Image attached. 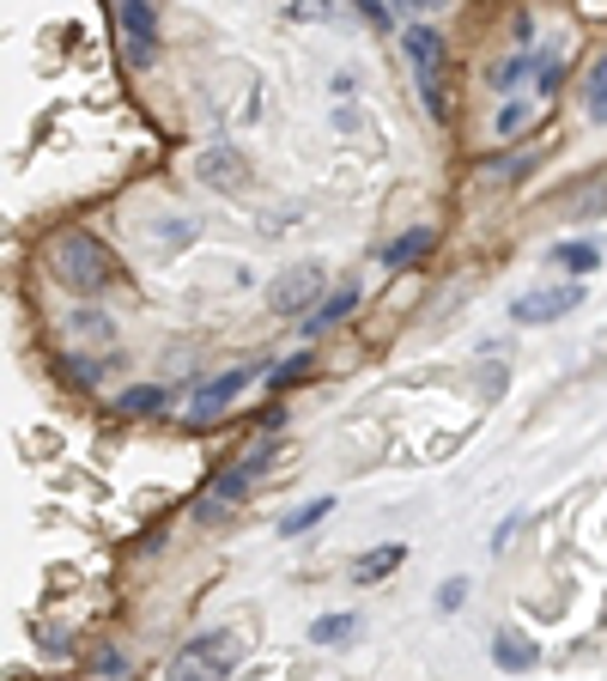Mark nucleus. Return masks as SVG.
Segmentation results:
<instances>
[{
	"instance_id": "nucleus-13",
	"label": "nucleus",
	"mask_w": 607,
	"mask_h": 681,
	"mask_svg": "<svg viewBox=\"0 0 607 681\" xmlns=\"http://www.w3.org/2000/svg\"><path fill=\"white\" fill-rule=\"evenodd\" d=\"M352 305H359V286H340V293H328V305H322L317 317H304V335H322V329H334L340 317H352Z\"/></svg>"
},
{
	"instance_id": "nucleus-20",
	"label": "nucleus",
	"mask_w": 607,
	"mask_h": 681,
	"mask_svg": "<svg viewBox=\"0 0 607 681\" xmlns=\"http://www.w3.org/2000/svg\"><path fill=\"white\" fill-rule=\"evenodd\" d=\"M546 55H511V62H499L492 67V86H516V79L529 74V67H541Z\"/></svg>"
},
{
	"instance_id": "nucleus-1",
	"label": "nucleus",
	"mask_w": 607,
	"mask_h": 681,
	"mask_svg": "<svg viewBox=\"0 0 607 681\" xmlns=\"http://www.w3.org/2000/svg\"><path fill=\"white\" fill-rule=\"evenodd\" d=\"M49 268H55V274L74 286V293H86V298H91V293H109V286L121 280L116 256H109V249L98 244L91 232H61L55 249H49Z\"/></svg>"
},
{
	"instance_id": "nucleus-3",
	"label": "nucleus",
	"mask_w": 607,
	"mask_h": 681,
	"mask_svg": "<svg viewBox=\"0 0 607 681\" xmlns=\"http://www.w3.org/2000/svg\"><path fill=\"white\" fill-rule=\"evenodd\" d=\"M401 49H408V62H413L425 110H431V116H450V92H443V31L438 25H408V31H401Z\"/></svg>"
},
{
	"instance_id": "nucleus-5",
	"label": "nucleus",
	"mask_w": 607,
	"mask_h": 681,
	"mask_svg": "<svg viewBox=\"0 0 607 681\" xmlns=\"http://www.w3.org/2000/svg\"><path fill=\"white\" fill-rule=\"evenodd\" d=\"M116 37L128 67H152L158 62V7L152 0H116Z\"/></svg>"
},
{
	"instance_id": "nucleus-8",
	"label": "nucleus",
	"mask_w": 607,
	"mask_h": 681,
	"mask_svg": "<svg viewBox=\"0 0 607 681\" xmlns=\"http://www.w3.org/2000/svg\"><path fill=\"white\" fill-rule=\"evenodd\" d=\"M249 377H256V365H231V372L207 377V384L195 389V402L182 408V414H189V426H207V420H219V414L231 408V396H237V389L249 384Z\"/></svg>"
},
{
	"instance_id": "nucleus-4",
	"label": "nucleus",
	"mask_w": 607,
	"mask_h": 681,
	"mask_svg": "<svg viewBox=\"0 0 607 681\" xmlns=\"http://www.w3.org/2000/svg\"><path fill=\"white\" fill-rule=\"evenodd\" d=\"M322 286H328V274H322V262H298V268H286V274L268 286V310L273 317H317V298H322Z\"/></svg>"
},
{
	"instance_id": "nucleus-2",
	"label": "nucleus",
	"mask_w": 607,
	"mask_h": 681,
	"mask_svg": "<svg viewBox=\"0 0 607 681\" xmlns=\"http://www.w3.org/2000/svg\"><path fill=\"white\" fill-rule=\"evenodd\" d=\"M243 657V639L231 627H212V633H195L189 645L170 657L165 681H225Z\"/></svg>"
},
{
	"instance_id": "nucleus-16",
	"label": "nucleus",
	"mask_w": 607,
	"mask_h": 681,
	"mask_svg": "<svg viewBox=\"0 0 607 681\" xmlns=\"http://www.w3.org/2000/svg\"><path fill=\"white\" fill-rule=\"evenodd\" d=\"M583 110H590V123H607V55L590 67V86H583Z\"/></svg>"
},
{
	"instance_id": "nucleus-22",
	"label": "nucleus",
	"mask_w": 607,
	"mask_h": 681,
	"mask_svg": "<svg viewBox=\"0 0 607 681\" xmlns=\"http://www.w3.org/2000/svg\"><path fill=\"white\" fill-rule=\"evenodd\" d=\"M522 123H529V104H522V98H511V104L499 110V134H516Z\"/></svg>"
},
{
	"instance_id": "nucleus-7",
	"label": "nucleus",
	"mask_w": 607,
	"mask_h": 681,
	"mask_svg": "<svg viewBox=\"0 0 607 681\" xmlns=\"http://www.w3.org/2000/svg\"><path fill=\"white\" fill-rule=\"evenodd\" d=\"M583 305V286H546V293H522V298H511V323H522V329H541V323H559V317H571V310Z\"/></svg>"
},
{
	"instance_id": "nucleus-11",
	"label": "nucleus",
	"mask_w": 607,
	"mask_h": 681,
	"mask_svg": "<svg viewBox=\"0 0 607 681\" xmlns=\"http://www.w3.org/2000/svg\"><path fill=\"white\" fill-rule=\"evenodd\" d=\"M438 244V232L431 226H413V232H401L395 244H383V268H408V262H419L425 249Z\"/></svg>"
},
{
	"instance_id": "nucleus-6",
	"label": "nucleus",
	"mask_w": 607,
	"mask_h": 681,
	"mask_svg": "<svg viewBox=\"0 0 607 681\" xmlns=\"http://www.w3.org/2000/svg\"><path fill=\"white\" fill-rule=\"evenodd\" d=\"M268 457H273V445H256L249 457H243V463H231L225 475L212 480V487H207V499H195V517H201V524H212V517H225V511L243 499V487H249V480H256L261 468H268Z\"/></svg>"
},
{
	"instance_id": "nucleus-17",
	"label": "nucleus",
	"mask_w": 607,
	"mask_h": 681,
	"mask_svg": "<svg viewBox=\"0 0 607 681\" xmlns=\"http://www.w3.org/2000/svg\"><path fill=\"white\" fill-rule=\"evenodd\" d=\"M328 511H334V499H328V493L310 499V505H298V511L286 517V524H280V536H304V529H317L322 517H328Z\"/></svg>"
},
{
	"instance_id": "nucleus-19",
	"label": "nucleus",
	"mask_w": 607,
	"mask_h": 681,
	"mask_svg": "<svg viewBox=\"0 0 607 681\" xmlns=\"http://www.w3.org/2000/svg\"><path fill=\"white\" fill-rule=\"evenodd\" d=\"M553 262L571 268V274H590V268H602V249H595V244H559V249H553Z\"/></svg>"
},
{
	"instance_id": "nucleus-9",
	"label": "nucleus",
	"mask_w": 607,
	"mask_h": 681,
	"mask_svg": "<svg viewBox=\"0 0 607 681\" xmlns=\"http://www.w3.org/2000/svg\"><path fill=\"white\" fill-rule=\"evenodd\" d=\"M195 177L207 189H243L249 183V165H243V153L231 146V140H219V146H207V153L195 158Z\"/></svg>"
},
{
	"instance_id": "nucleus-21",
	"label": "nucleus",
	"mask_w": 607,
	"mask_h": 681,
	"mask_svg": "<svg viewBox=\"0 0 607 681\" xmlns=\"http://www.w3.org/2000/svg\"><path fill=\"white\" fill-rule=\"evenodd\" d=\"M462 603H468V578H443V584H438V608L450 615V608H462Z\"/></svg>"
},
{
	"instance_id": "nucleus-12",
	"label": "nucleus",
	"mask_w": 607,
	"mask_h": 681,
	"mask_svg": "<svg viewBox=\"0 0 607 681\" xmlns=\"http://www.w3.org/2000/svg\"><path fill=\"white\" fill-rule=\"evenodd\" d=\"M401 560H408V548H401V542H383V548H371V554H359L352 578H359V584H377V578H389Z\"/></svg>"
},
{
	"instance_id": "nucleus-18",
	"label": "nucleus",
	"mask_w": 607,
	"mask_h": 681,
	"mask_svg": "<svg viewBox=\"0 0 607 681\" xmlns=\"http://www.w3.org/2000/svg\"><path fill=\"white\" fill-rule=\"evenodd\" d=\"M317 372V354H298V359H280V365H268V389H286L298 384V377Z\"/></svg>"
},
{
	"instance_id": "nucleus-10",
	"label": "nucleus",
	"mask_w": 607,
	"mask_h": 681,
	"mask_svg": "<svg viewBox=\"0 0 607 681\" xmlns=\"http://www.w3.org/2000/svg\"><path fill=\"white\" fill-rule=\"evenodd\" d=\"M492 664H499L504 676H529V669L541 664V645H534L529 633L504 627V633H492Z\"/></svg>"
},
{
	"instance_id": "nucleus-14",
	"label": "nucleus",
	"mask_w": 607,
	"mask_h": 681,
	"mask_svg": "<svg viewBox=\"0 0 607 681\" xmlns=\"http://www.w3.org/2000/svg\"><path fill=\"white\" fill-rule=\"evenodd\" d=\"M352 633H359V615H352V608H340V615H322L317 627H310V639H317V645H347Z\"/></svg>"
},
{
	"instance_id": "nucleus-15",
	"label": "nucleus",
	"mask_w": 607,
	"mask_h": 681,
	"mask_svg": "<svg viewBox=\"0 0 607 681\" xmlns=\"http://www.w3.org/2000/svg\"><path fill=\"white\" fill-rule=\"evenodd\" d=\"M116 408H121V414H158V408H165V389H158V384H134V389H121V396H116Z\"/></svg>"
}]
</instances>
